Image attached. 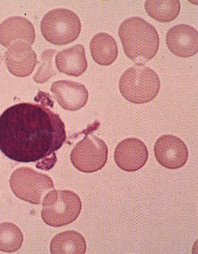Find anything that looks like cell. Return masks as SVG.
I'll list each match as a JSON object with an SVG mask.
<instances>
[{"label": "cell", "mask_w": 198, "mask_h": 254, "mask_svg": "<svg viewBox=\"0 0 198 254\" xmlns=\"http://www.w3.org/2000/svg\"><path fill=\"white\" fill-rule=\"evenodd\" d=\"M24 242V235L16 225L11 223L0 224V251L12 253L18 251Z\"/></svg>", "instance_id": "ac0fdd59"}, {"label": "cell", "mask_w": 198, "mask_h": 254, "mask_svg": "<svg viewBox=\"0 0 198 254\" xmlns=\"http://www.w3.org/2000/svg\"><path fill=\"white\" fill-rule=\"evenodd\" d=\"M125 55L137 64L144 65L158 53L159 36L155 27L139 17H131L119 28Z\"/></svg>", "instance_id": "7a4b0ae2"}, {"label": "cell", "mask_w": 198, "mask_h": 254, "mask_svg": "<svg viewBox=\"0 0 198 254\" xmlns=\"http://www.w3.org/2000/svg\"><path fill=\"white\" fill-rule=\"evenodd\" d=\"M2 60V55H1V53H0V65H1Z\"/></svg>", "instance_id": "ffe728a7"}, {"label": "cell", "mask_w": 198, "mask_h": 254, "mask_svg": "<svg viewBox=\"0 0 198 254\" xmlns=\"http://www.w3.org/2000/svg\"><path fill=\"white\" fill-rule=\"evenodd\" d=\"M144 7L148 15L161 22H170L176 19L181 9L178 0H147Z\"/></svg>", "instance_id": "e0dca14e"}, {"label": "cell", "mask_w": 198, "mask_h": 254, "mask_svg": "<svg viewBox=\"0 0 198 254\" xmlns=\"http://www.w3.org/2000/svg\"><path fill=\"white\" fill-rule=\"evenodd\" d=\"M81 23L74 11L56 8L49 11L41 22V32L49 43L63 46L74 42L80 34Z\"/></svg>", "instance_id": "5b68a950"}, {"label": "cell", "mask_w": 198, "mask_h": 254, "mask_svg": "<svg viewBox=\"0 0 198 254\" xmlns=\"http://www.w3.org/2000/svg\"><path fill=\"white\" fill-rule=\"evenodd\" d=\"M161 81L154 70L144 65L130 67L122 75L119 89L125 99L131 103H149L158 95Z\"/></svg>", "instance_id": "3957f363"}, {"label": "cell", "mask_w": 198, "mask_h": 254, "mask_svg": "<svg viewBox=\"0 0 198 254\" xmlns=\"http://www.w3.org/2000/svg\"><path fill=\"white\" fill-rule=\"evenodd\" d=\"M86 248L85 239L80 233L72 230L57 235L50 245L52 254H84Z\"/></svg>", "instance_id": "2e32d148"}, {"label": "cell", "mask_w": 198, "mask_h": 254, "mask_svg": "<svg viewBox=\"0 0 198 254\" xmlns=\"http://www.w3.org/2000/svg\"><path fill=\"white\" fill-rule=\"evenodd\" d=\"M57 52L54 49H48L41 55L40 65L33 76V80L37 83L47 82L58 72L54 58Z\"/></svg>", "instance_id": "d6986e66"}, {"label": "cell", "mask_w": 198, "mask_h": 254, "mask_svg": "<svg viewBox=\"0 0 198 254\" xmlns=\"http://www.w3.org/2000/svg\"><path fill=\"white\" fill-rule=\"evenodd\" d=\"M42 218L49 226L60 227L76 220L82 203L78 195L70 190H52L42 201Z\"/></svg>", "instance_id": "277c9868"}, {"label": "cell", "mask_w": 198, "mask_h": 254, "mask_svg": "<svg viewBox=\"0 0 198 254\" xmlns=\"http://www.w3.org/2000/svg\"><path fill=\"white\" fill-rule=\"evenodd\" d=\"M51 92L58 103L63 109L75 112L87 103L89 94L83 84L70 80L55 81Z\"/></svg>", "instance_id": "7c38bea8"}, {"label": "cell", "mask_w": 198, "mask_h": 254, "mask_svg": "<svg viewBox=\"0 0 198 254\" xmlns=\"http://www.w3.org/2000/svg\"><path fill=\"white\" fill-rule=\"evenodd\" d=\"M169 50L182 58L194 56L198 52V33L196 29L186 24L172 27L166 35Z\"/></svg>", "instance_id": "8fae6325"}, {"label": "cell", "mask_w": 198, "mask_h": 254, "mask_svg": "<svg viewBox=\"0 0 198 254\" xmlns=\"http://www.w3.org/2000/svg\"><path fill=\"white\" fill-rule=\"evenodd\" d=\"M4 58L8 71L19 77L30 75L37 64H40L31 46L23 41L11 44L5 52Z\"/></svg>", "instance_id": "30bf717a"}, {"label": "cell", "mask_w": 198, "mask_h": 254, "mask_svg": "<svg viewBox=\"0 0 198 254\" xmlns=\"http://www.w3.org/2000/svg\"><path fill=\"white\" fill-rule=\"evenodd\" d=\"M109 150L103 140L88 134L72 149L70 160L78 171L93 173L101 170L106 165Z\"/></svg>", "instance_id": "52a82bcc"}, {"label": "cell", "mask_w": 198, "mask_h": 254, "mask_svg": "<svg viewBox=\"0 0 198 254\" xmlns=\"http://www.w3.org/2000/svg\"><path fill=\"white\" fill-rule=\"evenodd\" d=\"M66 139L62 119L44 103L17 104L0 116V151L13 161L48 171Z\"/></svg>", "instance_id": "6da1fadb"}, {"label": "cell", "mask_w": 198, "mask_h": 254, "mask_svg": "<svg viewBox=\"0 0 198 254\" xmlns=\"http://www.w3.org/2000/svg\"><path fill=\"white\" fill-rule=\"evenodd\" d=\"M154 153L160 165L168 169H177L187 163L189 152L182 140L172 135H163L157 140Z\"/></svg>", "instance_id": "ba28073f"}, {"label": "cell", "mask_w": 198, "mask_h": 254, "mask_svg": "<svg viewBox=\"0 0 198 254\" xmlns=\"http://www.w3.org/2000/svg\"><path fill=\"white\" fill-rule=\"evenodd\" d=\"M90 50L93 60L102 66H109L116 60L118 47L116 41L106 33H100L92 38Z\"/></svg>", "instance_id": "9a60e30c"}, {"label": "cell", "mask_w": 198, "mask_h": 254, "mask_svg": "<svg viewBox=\"0 0 198 254\" xmlns=\"http://www.w3.org/2000/svg\"><path fill=\"white\" fill-rule=\"evenodd\" d=\"M148 157L146 145L138 138L125 139L115 148L114 158L116 164L124 171L139 170L146 163Z\"/></svg>", "instance_id": "9c48e42d"}, {"label": "cell", "mask_w": 198, "mask_h": 254, "mask_svg": "<svg viewBox=\"0 0 198 254\" xmlns=\"http://www.w3.org/2000/svg\"><path fill=\"white\" fill-rule=\"evenodd\" d=\"M10 185L16 197L34 205L42 204L46 195L55 189L50 177L28 167L16 169L11 175Z\"/></svg>", "instance_id": "8992f818"}, {"label": "cell", "mask_w": 198, "mask_h": 254, "mask_svg": "<svg viewBox=\"0 0 198 254\" xmlns=\"http://www.w3.org/2000/svg\"><path fill=\"white\" fill-rule=\"evenodd\" d=\"M36 39L33 23L24 17H8L0 24V43L8 48L11 44L23 41L30 46Z\"/></svg>", "instance_id": "4fadbf2b"}, {"label": "cell", "mask_w": 198, "mask_h": 254, "mask_svg": "<svg viewBox=\"0 0 198 254\" xmlns=\"http://www.w3.org/2000/svg\"><path fill=\"white\" fill-rule=\"evenodd\" d=\"M55 64L58 71L64 74L74 77L82 75L88 66L84 46L78 44L58 52Z\"/></svg>", "instance_id": "5bb4252c"}]
</instances>
